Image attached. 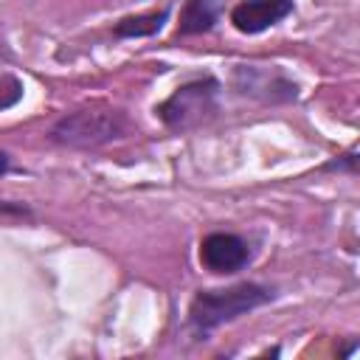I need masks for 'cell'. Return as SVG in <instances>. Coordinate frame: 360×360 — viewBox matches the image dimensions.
<instances>
[{
  "label": "cell",
  "instance_id": "6da1fadb",
  "mask_svg": "<svg viewBox=\"0 0 360 360\" xmlns=\"http://www.w3.org/2000/svg\"><path fill=\"white\" fill-rule=\"evenodd\" d=\"M276 298H278V290L273 284H262V281H236L228 287H205L191 295L186 323H188V332L194 340H208L219 326L233 323L242 315H250L253 309H262Z\"/></svg>",
  "mask_w": 360,
  "mask_h": 360
},
{
  "label": "cell",
  "instance_id": "7a4b0ae2",
  "mask_svg": "<svg viewBox=\"0 0 360 360\" xmlns=\"http://www.w3.org/2000/svg\"><path fill=\"white\" fill-rule=\"evenodd\" d=\"M132 132V121L127 110L112 107L107 101H87L68 112H62L51 129L48 141L62 149H101L107 143H115Z\"/></svg>",
  "mask_w": 360,
  "mask_h": 360
},
{
  "label": "cell",
  "instance_id": "3957f363",
  "mask_svg": "<svg viewBox=\"0 0 360 360\" xmlns=\"http://www.w3.org/2000/svg\"><path fill=\"white\" fill-rule=\"evenodd\" d=\"M222 90L225 84L214 73H200L180 82L160 104H155V115L169 132H194L214 124L222 112Z\"/></svg>",
  "mask_w": 360,
  "mask_h": 360
},
{
  "label": "cell",
  "instance_id": "277c9868",
  "mask_svg": "<svg viewBox=\"0 0 360 360\" xmlns=\"http://www.w3.org/2000/svg\"><path fill=\"white\" fill-rule=\"evenodd\" d=\"M228 87L250 101L259 104H295L301 98V84L281 68V65H259V62H239L231 68Z\"/></svg>",
  "mask_w": 360,
  "mask_h": 360
},
{
  "label": "cell",
  "instance_id": "5b68a950",
  "mask_svg": "<svg viewBox=\"0 0 360 360\" xmlns=\"http://www.w3.org/2000/svg\"><path fill=\"white\" fill-rule=\"evenodd\" d=\"M197 259L211 276H236L253 262V245L231 231H211L200 239Z\"/></svg>",
  "mask_w": 360,
  "mask_h": 360
},
{
  "label": "cell",
  "instance_id": "8992f818",
  "mask_svg": "<svg viewBox=\"0 0 360 360\" xmlns=\"http://www.w3.org/2000/svg\"><path fill=\"white\" fill-rule=\"evenodd\" d=\"M292 11H295L292 0H239L231 8L228 20H231L233 31H239L245 37H256V34H264L267 28L284 22Z\"/></svg>",
  "mask_w": 360,
  "mask_h": 360
},
{
  "label": "cell",
  "instance_id": "52a82bcc",
  "mask_svg": "<svg viewBox=\"0 0 360 360\" xmlns=\"http://www.w3.org/2000/svg\"><path fill=\"white\" fill-rule=\"evenodd\" d=\"M222 14V3L219 0H183L180 14H177V28L174 37H200L214 31V25L219 22Z\"/></svg>",
  "mask_w": 360,
  "mask_h": 360
},
{
  "label": "cell",
  "instance_id": "ba28073f",
  "mask_svg": "<svg viewBox=\"0 0 360 360\" xmlns=\"http://www.w3.org/2000/svg\"><path fill=\"white\" fill-rule=\"evenodd\" d=\"M172 6H160V8H149V11H138V14H124L112 22V37L118 39H146V37H158L163 31V25L169 22Z\"/></svg>",
  "mask_w": 360,
  "mask_h": 360
},
{
  "label": "cell",
  "instance_id": "9c48e42d",
  "mask_svg": "<svg viewBox=\"0 0 360 360\" xmlns=\"http://www.w3.org/2000/svg\"><path fill=\"white\" fill-rule=\"evenodd\" d=\"M357 155H360V149H357V143H352V146L343 149L340 155H335V158H329L326 163H321L318 172H321V174L332 172V174H349V177H354V174H357V160H360Z\"/></svg>",
  "mask_w": 360,
  "mask_h": 360
},
{
  "label": "cell",
  "instance_id": "30bf717a",
  "mask_svg": "<svg viewBox=\"0 0 360 360\" xmlns=\"http://www.w3.org/2000/svg\"><path fill=\"white\" fill-rule=\"evenodd\" d=\"M22 93H25L22 79L11 70H0V112L17 107L22 101Z\"/></svg>",
  "mask_w": 360,
  "mask_h": 360
},
{
  "label": "cell",
  "instance_id": "8fae6325",
  "mask_svg": "<svg viewBox=\"0 0 360 360\" xmlns=\"http://www.w3.org/2000/svg\"><path fill=\"white\" fill-rule=\"evenodd\" d=\"M0 214H20V217H28V205H14V202H0Z\"/></svg>",
  "mask_w": 360,
  "mask_h": 360
},
{
  "label": "cell",
  "instance_id": "7c38bea8",
  "mask_svg": "<svg viewBox=\"0 0 360 360\" xmlns=\"http://www.w3.org/2000/svg\"><path fill=\"white\" fill-rule=\"evenodd\" d=\"M8 172H11V155L0 149V177H6Z\"/></svg>",
  "mask_w": 360,
  "mask_h": 360
}]
</instances>
